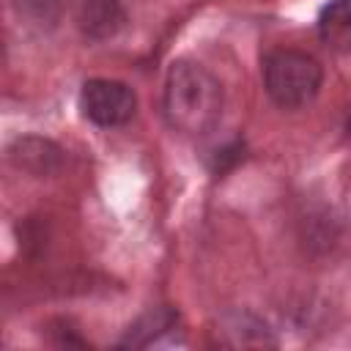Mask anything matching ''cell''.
<instances>
[{
  "instance_id": "cell-1",
  "label": "cell",
  "mask_w": 351,
  "mask_h": 351,
  "mask_svg": "<svg viewBox=\"0 0 351 351\" xmlns=\"http://www.w3.org/2000/svg\"><path fill=\"white\" fill-rule=\"evenodd\" d=\"M225 93L219 80L195 60H176L165 80V118L167 123L189 137L208 134L222 115Z\"/></svg>"
},
{
  "instance_id": "cell-2",
  "label": "cell",
  "mask_w": 351,
  "mask_h": 351,
  "mask_svg": "<svg viewBox=\"0 0 351 351\" xmlns=\"http://www.w3.org/2000/svg\"><path fill=\"white\" fill-rule=\"evenodd\" d=\"M263 88L269 99L282 107V110H296L310 104L324 82V69L321 63L302 49L291 47H277L263 55Z\"/></svg>"
},
{
  "instance_id": "cell-3",
  "label": "cell",
  "mask_w": 351,
  "mask_h": 351,
  "mask_svg": "<svg viewBox=\"0 0 351 351\" xmlns=\"http://www.w3.org/2000/svg\"><path fill=\"white\" fill-rule=\"evenodd\" d=\"M80 110L90 123L110 129V126H123L134 115L137 99L126 82L96 77L88 80L80 90Z\"/></svg>"
},
{
  "instance_id": "cell-4",
  "label": "cell",
  "mask_w": 351,
  "mask_h": 351,
  "mask_svg": "<svg viewBox=\"0 0 351 351\" xmlns=\"http://www.w3.org/2000/svg\"><path fill=\"white\" fill-rule=\"evenodd\" d=\"M126 22L121 0H74V25L88 41L112 38Z\"/></svg>"
},
{
  "instance_id": "cell-5",
  "label": "cell",
  "mask_w": 351,
  "mask_h": 351,
  "mask_svg": "<svg viewBox=\"0 0 351 351\" xmlns=\"http://www.w3.org/2000/svg\"><path fill=\"white\" fill-rule=\"evenodd\" d=\"M176 329H178V313L170 307H154L129 326L121 346H132V348L159 346L165 337H173Z\"/></svg>"
},
{
  "instance_id": "cell-6",
  "label": "cell",
  "mask_w": 351,
  "mask_h": 351,
  "mask_svg": "<svg viewBox=\"0 0 351 351\" xmlns=\"http://www.w3.org/2000/svg\"><path fill=\"white\" fill-rule=\"evenodd\" d=\"M318 38L340 55L351 52V0H329L318 14Z\"/></svg>"
},
{
  "instance_id": "cell-7",
  "label": "cell",
  "mask_w": 351,
  "mask_h": 351,
  "mask_svg": "<svg viewBox=\"0 0 351 351\" xmlns=\"http://www.w3.org/2000/svg\"><path fill=\"white\" fill-rule=\"evenodd\" d=\"M8 154L16 167L36 173V176H47L60 165V148L41 137H19Z\"/></svg>"
},
{
  "instance_id": "cell-8",
  "label": "cell",
  "mask_w": 351,
  "mask_h": 351,
  "mask_svg": "<svg viewBox=\"0 0 351 351\" xmlns=\"http://www.w3.org/2000/svg\"><path fill=\"white\" fill-rule=\"evenodd\" d=\"M222 332H233L236 337L230 340L233 346H266L274 343L269 337V326L258 321L252 313H230L222 321Z\"/></svg>"
},
{
  "instance_id": "cell-9",
  "label": "cell",
  "mask_w": 351,
  "mask_h": 351,
  "mask_svg": "<svg viewBox=\"0 0 351 351\" xmlns=\"http://www.w3.org/2000/svg\"><path fill=\"white\" fill-rule=\"evenodd\" d=\"M348 134H351V112H348Z\"/></svg>"
}]
</instances>
